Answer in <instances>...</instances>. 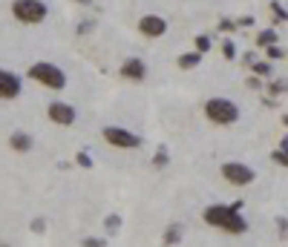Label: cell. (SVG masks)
<instances>
[{"label":"cell","instance_id":"obj_1","mask_svg":"<svg viewBox=\"0 0 288 247\" xmlns=\"http://www.w3.org/2000/svg\"><path fill=\"white\" fill-rule=\"evenodd\" d=\"M202 219H205V224H210V227H216V230H225L231 236L248 233V221H245V216H242V201L210 204V207H205Z\"/></svg>","mask_w":288,"mask_h":247},{"label":"cell","instance_id":"obj_2","mask_svg":"<svg viewBox=\"0 0 288 247\" xmlns=\"http://www.w3.org/2000/svg\"><path fill=\"white\" fill-rule=\"evenodd\" d=\"M239 115L242 112L231 98H207L205 101V118L216 127H231L239 121Z\"/></svg>","mask_w":288,"mask_h":247},{"label":"cell","instance_id":"obj_3","mask_svg":"<svg viewBox=\"0 0 288 247\" xmlns=\"http://www.w3.org/2000/svg\"><path fill=\"white\" fill-rule=\"evenodd\" d=\"M26 75L32 80H38L41 87H46V89H63L66 87V72H63L61 66H55V63H46V61L32 63Z\"/></svg>","mask_w":288,"mask_h":247},{"label":"cell","instance_id":"obj_4","mask_svg":"<svg viewBox=\"0 0 288 247\" xmlns=\"http://www.w3.org/2000/svg\"><path fill=\"white\" fill-rule=\"evenodd\" d=\"M12 15L18 23H26V26H35V23H44L46 15H49V6L44 0H15L12 3Z\"/></svg>","mask_w":288,"mask_h":247},{"label":"cell","instance_id":"obj_5","mask_svg":"<svg viewBox=\"0 0 288 247\" xmlns=\"http://www.w3.org/2000/svg\"><path fill=\"white\" fill-rule=\"evenodd\" d=\"M101 135H104V141H107L110 147H116V150H138V147H141V138L135 133H130V130H124V127H104Z\"/></svg>","mask_w":288,"mask_h":247},{"label":"cell","instance_id":"obj_6","mask_svg":"<svg viewBox=\"0 0 288 247\" xmlns=\"http://www.w3.org/2000/svg\"><path fill=\"white\" fill-rule=\"evenodd\" d=\"M219 170H222V178L234 187H248V184H254V178H257V173H254L248 164H242V161H225Z\"/></svg>","mask_w":288,"mask_h":247},{"label":"cell","instance_id":"obj_7","mask_svg":"<svg viewBox=\"0 0 288 247\" xmlns=\"http://www.w3.org/2000/svg\"><path fill=\"white\" fill-rule=\"evenodd\" d=\"M46 115H49V121L58 124V127H72V124L78 121V112H75V106L63 104V101H52V104L46 106Z\"/></svg>","mask_w":288,"mask_h":247},{"label":"cell","instance_id":"obj_8","mask_svg":"<svg viewBox=\"0 0 288 247\" xmlns=\"http://www.w3.org/2000/svg\"><path fill=\"white\" fill-rule=\"evenodd\" d=\"M23 89V80L9 69H0V101H15Z\"/></svg>","mask_w":288,"mask_h":247},{"label":"cell","instance_id":"obj_9","mask_svg":"<svg viewBox=\"0 0 288 247\" xmlns=\"http://www.w3.org/2000/svg\"><path fill=\"white\" fill-rule=\"evenodd\" d=\"M138 32H141L144 37H162L164 32H167V20L159 18V15H144V18L138 20Z\"/></svg>","mask_w":288,"mask_h":247},{"label":"cell","instance_id":"obj_10","mask_svg":"<svg viewBox=\"0 0 288 247\" xmlns=\"http://www.w3.org/2000/svg\"><path fill=\"white\" fill-rule=\"evenodd\" d=\"M121 78L133 80V84L144 80L147 78V63H144L141 58H127V61L121 63Z\"/></svg>","mask_w":288,"mask_h":247},{"label":"cell","instance_id":"obj_11","mask_svg":"<svg viewBox=\"0 0 288 247\" xmlns=\"http://www.w3.org/2000/svg\"><path fill=\"white\" fill-rule=\"evenodd\" d=\"M9 147L15 152H29V150H35V138L29 133H23V130H15L9 135Z\"/></svg>","mask_w":288,"mask_h":247},{"label":"cell","instance_id":"obj_12","mask_svg":"<svg viewBox=\"0 0 288 247\" xmlns=\"http://www.w3.org/2000/svg\"><path fill=\"white\" fill-rule=\"evenodd\" d=\"M179 241H182V224H167V230H164V236H162V244L173 247V244H179Z\"/></svg>","mask_w":288,"mask_h":247},{"label":"cell","instance_id":"obj_13","mask_svg":"<svg viewBox=\"0 0 288 247\" xmlns=\"http://www.w3.org/2000/svg\"><path fill=\"white\" fill-rule=\"evenodd\" d=\"M199 63H202V55L193 49V52H185L179 55V69H196Z\"/></svg>","mask_w":288,"mask_h":247},{"label":"cell","instance_id":"obj_14","mask_svg":"<svg viewBox=\"0 0 288 247\" xmlns=\"http://www.w3.org/2000/svg\"><path fill=\"white\" fill-rule=\"evenodd\" d=\"M271 161H274V164H279V167H285V170H288V138H282V141H279V150H274V152H271Z\"/></svg>","mask_w":288,"mask_h":247},{"label":"cell","instance_id":"obj_15","mask_svg":"<svg viewBox=\"0 0 288 247\" xmlns=\"http://www.w3.org/2000/svg\"><path fill=\"white\" fill-rule=\"evenodd\" d=\"M251 72L257 75V78H271L274 66H271V61H254L251 63Z\"/></svg>","mask_w":288,"mask_h":247},{"label":"cell","instance_id":"obj_16","mask_svg":"<svg viewBox=\"0 0 288 247\" xmlns=\"http://www.w3.org/2000/svg\"><path fill=\"white\" fill-rule=\"evenodd\" d=\"M274 44H277V32H274V29L257 32V46H262V49H265V46H274Z\"/></svg>","mask_w":288,"mask_h":247},{"label":"cell","instance_id":"obj_17","mask_svg":"<svg viewBox=\"0 0 288 247\" xmlns=\"http://www.w3.org/2000/svg\"><path fill=\"white\" fill-rule=\"evenodd\" d=\"M167 164H170V155H167V150H164V147H159V152H156V158H153V167L156 170H164Z\"/></svg>","mask_w":288,"mask_h":247},{"label":"cell","instance_id":"obj_18","mask_svg":"<svg viewBox=\"0 0 288 247\" xmlns=\"http://www.w3.org/2000/svg\"><path fill=\"white\" fill-rule=\"evenodd\" d=\"M268 9L274 12V18H277V20H288V9L282 6V3H279V0H271Z\"/></svg>","mask_w":288,"mask_h":247},{"label":"cell","instance_id":"obj_19","mask_svg":"<svg viewBox=\"0 0 288 247\" xmlns=\"http://www.w3.org/2000/svg\"><path fill=\"white\" fill-rule=\"evenodd\" d=\"M222 58H225V61H236V44L234 40H222Z\"/></svg>","mask_w":288,"mask_h":247},{"label":"cell","instance_id":"obj_20","mask_svg":"<svg viewBox=\"0 0 288 247\" xmlns=\"http://www.w3.org/2000/svg\"><path fill=\"white\" fill-rule=\"evenodd\" d=\"M81 247H107V238H101V236H87V238H81Z\"/></svg>","mask_w":288,"mask_h":247},{"label":"cell","instance_id":"obj_21","mask_svg":"<svg viewBox=\"0 0 288 247\" xmlns=\"http://www.w3.org/2000/svg\"><path fill=\"white\" fill-rule=\"evenodd\" d=\"M210 46H213V44H210V37H207V35H196V52L199 55H205Z\"/></svg>","mask_w":288,"mask_h":247},{"label":"cell","instance_id":"obj_22","mask_svg":"<svg viewBox=\"0 0 288 247\" xmlns=\"http://www.w3.org/2000/svg\"><path fill=\"white\" fill-rule=\"evenodd\" d=\"M265 58H268V61H279V58H285V52L274 44V46H265Z\"/></svg>","mask_w":288,"mask_h":247},{"label":"cell","instance_id":"obj_23","mask_svg":"<svg viewBox=\"0 0 288 247\" xmlns=\"http://www.w3.org/2000/svg\"><path fill=\"white\" fill-rule=\"evenodd\" d=\"M104 227H107V233H116V230L121 227V219L113 213V216H107V219H104Z\"/></svg>","mask_w":288,"mask_h":247},{"label":"cell","instance_id":"obj_24","mask_svg":"<svg viewBox=\"0 0 288 247\" xmlns=\"http://www.w3.org/2000/svg\"><path fill=\"white\" fill-rule=\"evenodd\" d=\"M29 230H32V233H44V230H46V221L41 219V216H38V219L29 221Z\"/></svg>","mask_w":288,"mask_h":247},{"label":"cell","instance_id":"obj_25","mask_svg":"<svg viewBox=\"0 0 288 247\" xmlns=\"http://www.w3.org/2000/svg\"><path fill=\"white\" fill-rule=\"evenodd\" d=\"M268 89L271 92H288V80H271Z\"/></svg>","mask_w":288,"mask_h":247},{"label":"cell","instance_id":"obj_26","mask_svg":"<svg viewBox=\"0 0 288 247\" xmlns=\"http://www.w3.org/2000/svg\"><path fill=\"white\" fill-rule=\"evenodd\" d=\"M75 161H78V167H84V170H92V158L87 155V152H78V158H75Z\"/></svg>","mask_w":288,"mask_h":247},{"label":"cell","instance_id":"obj_27","mask_svg":"<svg viewBox=\"0 0 288 247\" xmlns=\"http://www.w3.org/2000/svg\"><path fill=\"white\" fill-rule=\"evenodd\" d=\"M219 32H236V23H234V20L222 18V20H219Z\"/></svg>","mask_w":288,"mask_h":247},{"label":"cell","instance_id":"obj_28","mask_svg":"<svg viewBox=\"0 0 288 247\" xmlns=\"http://www.w3.org/2000/svg\"><path fill=\"white\" fill-rule=\"evenodd\" d=\"M92 29H95V20H84V23H78V32H81V35H90Z\"/></svg>","mask_w":288,"mask_h":247},{"label":"cell","instance_id":"obj_29","mask_svg":"<svg viewBox=\"0 0 288 247\" xmlns=\"http://www.w3.org/2000/svg\"><path fill=\"white\" fill-rule=\"evenodd\" d=\"M277 227H279V236L288 238V221L285 219H277Z\"/></svg>","mask_w":288,"mask_h":247},{"label":"cell","instance_id":"obj_30","mask_svg":"<svg viewBox=\"0 0 288 247\" xmlns=\"http://www.w3.org/2000/svg\"><path fill=\"white\" fill-rule=\"evenodd\" d=\"M248 87H251V89H262V80L254 75V78H248Z\"/></svg>","mask_w":288,"mask_h":247},{"label":"cell","instance_id":"obj_31","mask_svg":"<svg viewBox=\"0 0 288 247\" xmlns=\"http://www.w3.org/2000/svg\"><path fill=\"white\" fill-rule=\"evenodd\" d=\"M236 26H254V18H251V15H245V18H239Z\"/></svg>","mask_w":288,"mask_h":247},{"label":"cell","instance_id":"obj_32","mask_svg":"<svg viewBox=\"0 0 288 247\" xmlns=\"http://www.w3.org/2000/svg\"><path fill=\"white\" fill-rule=\"evenodd\" d=\"M242 61H245V63H248V66H251V63H254V61H257V58H254V52H248V55H242Z\"/></svg>","mask_w":288,"mask_h":247},{"label":"cell","instance_id":"obj_33","mask_svg":"<svg viewBox=\"0 0 288 247\" xmlns=\"http://www.w3.org/2000/svg\"><path fill=\"white\" fill-rule=\"evenodd\" d=\"M75 3H81V6H90L92 0H75Z\"/></svg>","mask_w":288,"mask_h":247},{"label":"cell","instance_id":"obj_34","mask_svg":"<svg viewBox=\"0 0 288 247\" xmlns=\"http://www.w3.org/2000/svg\"><path fill=\"white\" fill-rule=\"evenodd\" d=\"M282 124H285V127H288V115H285V118H282Z\"/></svg>","mask_w":288,"mask_h":247}]
</instances>
